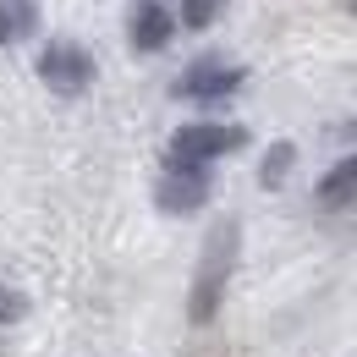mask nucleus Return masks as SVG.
Wrapping results in <instances>:
<instances>
[{
  "label": "nucleus",
  "mask_w": 357,
  "mask_h": 357,
  "mask_svg": "<svg viewBox=\"0 0 357 357\" xmlns=\"http://www.w3.org/2000/svg\"><path fill=\"white\" fill-rule=\"evenodd\" d=\"M236 253H242V220L225 215L204 236V253H198V269H192V291H187V319L192 324H209L220 313V297H225V286H231Z\"/></svg>",
  "instance_id": "1"
},
{
  "label": "nucleus",
  "mask_w": 357,
  "mask_h": 357,
  "mask_svg": "<svg viewBox=\"0 0 357 357\" xmlns=\"http://www.w3.org/2000/svg\"><path fill=\"white\" fill-rule=\"evenodd\" d=\"M209 192H215V165H192V160H176V154H165V171L154 181V209L160 215H198L204 204H209Z\"/></svg>",
  "instance_id": "2"
},
{
  "label": "nucleus",
  "mask_w": 357,
  "mask_h": 357,
  "mask_svg": "<svg viewBox=\"0 0 357 357\" xmlns=\"http://www.w3.org/2000/svg\"><path fill=\"white\" fill-rule=\"evenodd\" d=\"M33 72H39V83L50 93H61V99H77V93L93 89V77H99V66H93V50L77 45V39H50L39 50V61H33Z\"/></svg>",
  "instance_id": "3"
},
{
  "label": "nucleus",
  "mask_w": 357,
  "mask_h": 357,
  "mask_svg": "<svg viewBox=\"0 0 357 357\" xmlns=\"http://www.w3.org/2000/svg\"><path fill=\"white\" fill-rule=\"evenodd\" d=\"M253 132L248 127H236V121H187L171 132V149L165 154H176V160H192V165H215L225 154H236V149H248Z\"/></svg>",
  "instance_id": "4"
},
{
  "label": "nucleus",
  "mask_w": 357,
  "mask_h": 357,
  "mask_svg": "<svg viewBox=\"0 0 357 357\" xmlns=\"http://www.w3.org/2000/svg\"><path fill=\"white\" fill-rule=\"evenodd\" d=\"M248 83V66H236V61H225V55H204V61H192V66H181L171 93L176 99H198V105H220L231 93Z\"/></svg>",
  "instance_id": "5"
},
{
  "label": "nucleus",
  "mask_w": 357,
  "mask_h": 357,
  "mask_svg": "<svg viewBox=\"0 0 357 357\" xmlns=\"http://www.w3.org/2000/svg\"><path fill=\"white\" fill-rule=\"evenodd\" d=\"M171 39H176L171 6H165V0H132V11H127V45H132L137 55H160Z\"/></svg>",
  "instance_id": "6"
},
{
  "label": "nucleus",
  "mask_w": 357,
  "mask_h": 357,
  "mask_svg": "<svg viewBox=\"0 0 357 357\" xmlns=\"http://www.w3.org/2000/svg\"><path fill=\"white\" fill-rule=\"evenodd\" d=\"M45 22V6L39 0H0V50L28 45Z\"/></svg>",
  "instance_id": "7"
},
{
  "label": "nucleus",
  "mask_w": 357,
  "mask_h": 357,
  "mask_svg": "<svg viewBox=\"0 0 357 357\" xmlns=\"http://www.w3.org/2000/svg\"><path fill=\"white\" fill-rule=\"evenodd\" d=\"M291 165H297V143H291V137H275L264 149V160H259V187H264V192H280L286 176H291Z\"/></svg>",
  "instance_id": "8"
},
{
  "label": "nucleus",
  "mask_w": 357,
  "mask_h": 357,
  "mask_svg": "<svg viewBox=\"0 0 357 357\" xmlns=\"http://www.w3.org/2000/svg\"><path fill=\"white\" fill-rule=\"evenodd\" d=\"M324 204H352L357 198V154H347V160H335L324 176H319V187H313Z\"/></svg>",
  "instance_id": "9"
},
{
  "label": "nucleus",
  "mask_w": 357,
  "mask_h": 357,
  "mask_svg": "<svg viewBox=\"0 0 357 357\" xmlns=\"http://www.w3.org/2000/svg\"><path fill=\"white\" fill-rule=\"evenodd\" d=\"M220 11H225V0H181L176 28H192V33H204L209 22H220Z\"/></svg>",
  "instance_id": "10"
},
{
  "label": "nucleus",
  "mask_w": 357,
  "mask_h": 357,
  "mask_svg": "<svg viewBox=\"0 0 357 357\" xmlns=\"http://www.w3.org/2000/svg\"><path fill=\"white\" fill-rule=\"evenodd\" d=\"M17 319H28V297H22L17 286H0V330L17 324Z\"/></svg>",
  "instance_id": "11"
},
{
  "label": "nucleus",
  "mask_w": 357,
  "mask_h": 357,
  "mask_svg": "<svg viewBox=\"0 0 357 357\" xmlns=\"http://www.w3.org/2000/svg\"><path fill=\"white\" fill-rule=\"evenodd\" d=\"M330 132H335V137H352V143H357V121H347V127H330Z\"/></svg>",
  "instance_id": "12"
},
{
  "label": "nucleus",
  "mask_w": 357,
  "mask_h": 357,
  "mask_svg": "<svg viewBox=\"0 0 357 357\" xmlns=\"http://www.w3.org/2000/svg\"><path fill=\"white\" fill-rule=\"evenodd\" d=\"M347 11H352V17H357V0H347Z\"/></svg>",
  "instance_id": "13"
}]
</instances>
